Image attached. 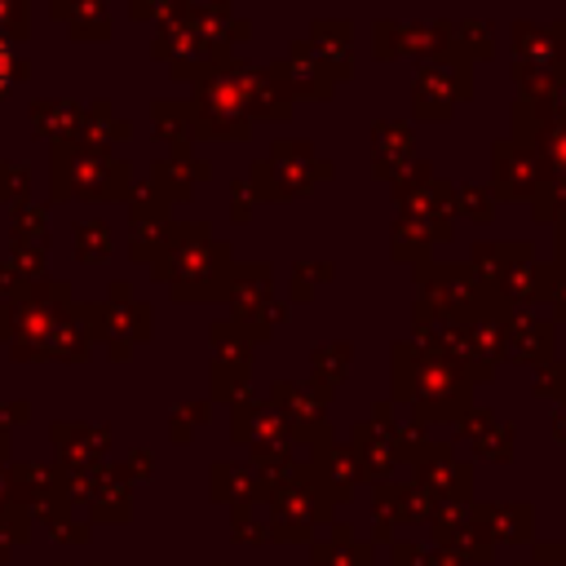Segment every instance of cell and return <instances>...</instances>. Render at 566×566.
I'll list each match as a JSON object with an SVG mask.
<instances>
[{"mask_svg":"<svg viewBox=\"0 0 566 566\" xmlns=\"http://www.w3.org/2000/svg\"><path fill=\"white\" fill-rule=\"evenodd\" d=\"M4 66H9V53H4V44H0V80H4Z\"/></svg>","mask_w":566,"mask_h":566,"instance_id":"cell-1","label":"cell"}]
</instances>
